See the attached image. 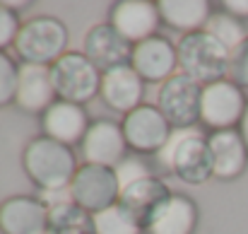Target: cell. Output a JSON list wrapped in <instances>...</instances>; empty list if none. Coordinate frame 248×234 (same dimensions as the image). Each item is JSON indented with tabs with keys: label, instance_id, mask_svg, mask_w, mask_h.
Instances as JSON below:
<instances>
[{
	"label": "cell",
	"instance_id": "1",
	"mask_svg": "<svg viewBox=\"0 0 248 234\" xmlns=\"http://www.w3.org/2000/svg\"><path fill=\"white\" fill-rule=\"evenodd\" d=\"M78 169L73 150L58 140L41 135L24 148V171L41 191L68 188Z\"/></svg>",
	"mask_w": 248,
	"mask_h": 234
},
{
	"label": "cell",
	"instance_id": "2",
	"mask_svg": "<svg viewBox=\"0 0 248 234\" xmlns=\"http://www.w3.org/2000/svg\"><path fill=\"white\" fill-rule=\"evenodd\" d=\"M176 56H178V68L200 84L202 82L212 84L224 80V75H229L232 53L205 29L181 36L176 46Z\"/></svg>",
	"mask_w": 248,
	"mask_h": 234
},
{
	"label": "cell",
	"instance_id": "3",
	"mask_svg": "<svg viewBox=\"0 0 248 234\" xmlns=\"http://www.w3.org/2000/svg\"><path fill=\"white\" fill-rule=\"evenodd\" d=\"M159 162L173 169V174L188 184H202L207 181L215 171H212V152L207 140L190 131V128H181L173 131L164 150L159 152Z\"/></svg>",
	"mask_w": 248,
	"mask_h": 234
},
{
	"label": "cell",
	"instance_id": "4",
	"mask_svg": "<svg viewBox=\"0 0 248 234\" xmlns=\"http://www.w3.org/2000/svg\"><path fill=\"white\" fill-rule=\"evenodd\" d=\"M65 46L68 29L56 17H34L24 22L15 39V51L19 53V58L36 66H53L61 56H65Z\"/></svg>",
	"mask_w": 248,
	"mask_h": 234
},
{
	"label": "cell",
	"instance_id": "5",
	"mask_svg": "<svg viewBox=\"0 0 248 234\" xmlns=\"http://www.w3.org/2000/svg\"><path fill=\"white\" fill-rule=\"evenodd\" d=\"M56 94L63 101L84 104L101 89V75L84 53H65L51 66Z\"/></svg>",
	"mask_w": 248,
	"mask_h": 234
},
{
	"label": "cell",
	"instance_id": "6",
	"mask_svg": "<svg viewBox=\"0 0 248 234\" xmlns=\"http://www.w3.org/2000/svg\"><path fill=\"white\" fill-rule=\"evenodd\" d=\"M157 101H159V111L164 114L169 126H173L176 131L190 128L200 118L202 87L200 82L188 78L186 73H176L159 87Z\"/></svg>",
	"mask_w": 248,
	"mask_h": 234
},
{
	"label": "cell",
	"instance_id": "7",
	"mask_svg": "<svg viewBox=\"0 0 248 234\" xmlns=\"http://www.w3.org/2000/svg\"><path fill=\"white\" fill-rule=\"evenodd\" d=\"M70 193H73V201L92 215L116 205L121 196L116 169L99 167V164H84L78 169L70 184Z\"/></svg>",
	"mask_w": 248,
	"mask_h": 234
},
{
	"label": "cell",
	"instance_id": "8",
	"mask_svg": "<svg viewBox=\"0 0 248 234\" xmlns=\"http://www.w3.org/2000/svg\"><path fill=\"white\" fill-rule=\"evenodd\" d=\"M246 106L248 104L239 84H234L232 80H219L202 87L200 121L215 131H229L232 126L241 123Z\"/></svg>",
	"mask_w": 248,
	"mask_h": 234
},
{
	"label": "cell",
	"instance_id": "9",
	"mask_svg": "<svg viewBox=\"0 0 248 234\" xmlns=\"http://www.w3.org/2000/svg\"><path fill=\"white\" fill-rule=\"evenodd\" d=\"M123 135L128 148L135 152H162L171 138V126L159 111V106L140 104L123 118Z\"/></svg>",
	"mask_w": 248,
	"mask_h": 234
},
{
	"label": "cell",
	"instance_id": "10",
	"mask_svg": "<svg viewBox=\"0 0 248 234\" xmlns=\"http://www.w3.org/2000/svg\"><path fill=\"white\" fill-rule=\"evenodd\" d=\"M171 191L162 179L157 176H142L138 181H133L130 186L121 188V196H118V205L123 210H128L138 225L142 230L150 227V222L164 210L171 201Z\"/></svg>",
	"mask_w": 248,
	"mask_h": 234
},
{
	"label": "cell",
	"instance_id": "11",
	"mask_svg": "<svg viewBox=\"0 0 248 234\" xmlns=\"http://www.w3.org/2000/svg\"><path fill=\"white\" fill-rule=\"evenodd\" d=\"M162 15L157 2L152 0H121L111 7V27L128 39L130 44H140L155 36Z\"/></svg>",
	"mask_w": 248,
	"mask_h": 234
},
{
	"label": "cell",
	"instance_id": "12",
	"mask_svg": "<svg viewBox=\"0 0 248 234\" xmlns=\"http://www.w3.org/2000/svg\"><path fill=\"white\" fill-rule=\"evenodd\" d=\"M84 56L92 61L96 70L108 73L130 63L133 46L111 24H96L84 36Z\"/></svg>",
	"mask_w": 248,
	"mask_h": 234
},
{
	"label": "cell",
	"instance_id": "13",
	"mask_svg": "<svg viewBox=\"0 0 248 234\" xmlns=\"http://www.w3.org/2000/svg\"><path fill=\"white\" fill-rule=\"evenodd\" d=\"M125 135L123 126L113 121H94L82 138V157L87 164L99 167H116L125 155Z\"/></svg>",
	"mask_w": 248,
	"mask_h": 234
},
{
	"label": "cell",
	"instance_id": "14",
	"mask_svg": "<svg viewBox=\"0 0 248 234\" xmlns=\"http://www.w3.org/2000/svg\"><path fill=\"white\" fill-rule=\"evenodd\" d=\"M176 63H178L176 49L164 36H150L133 46L130 68L147 82H159V80L166 82L169 78H173Z\"/></svg>",
	"mask_w": 248,
	"mask_h": 234
},
{
	"label": "cell",
	"instance_id": "15",
	"mask_svg": "<svg viewBox=\"0 0 248 234\" xmlns=\"http://www.w3.org/2000/svg\"><path fill=\"white\" fill-rule=\"evenodd\" d=\"M44 135L51 140H58L63 145H75L82 143V138L89 131L87 114L80 104H70L63 99H56L41 116Z\"/></svg>",
	"mask_w": 248,
	"mask_h": 234
},
{
	"label": "cell",
	"instance_id": "16",
	"mask_svg": "<svg viewBox=\"0 0 248 234\" xmlns=\"http://www.w3.org/2000/svg\"><path fill=\"white\" fill-rule=\"evenodd\" d=\"M56 87L48 66L22 63L17 73V94L15 101L24 111H46L56 99Z\"/></svg>",
	"mask_w": 248,
	"mask_h": 234
},
{
	"label": "cell",
	"instance_id": "17",
	"mask_svg": "<svg viewBox=\"0 0 248 234\" xmlns=\"http://www.w3.org/2000/svg\"><path fill=\"white\" fill-rule=\"evenodd\" d=\"M0 230L5 234H41L48 230V208L36 198L15 196L0 205Z\"/></svg>",
	"mask_w": 248,
	"mask_h": 234
},
{
	"label": "cell",
	"instance_id": "18",
	"mask_svg": "<svg viewBox=\"0 0 248 234\" xmlns=\"http://www.w3.org/2000/svg\"><path fill=\"white\" fill-rule=\"evenodd\" d=\"M101 99L116 111H135L145 94V80L140 78L130 66L108 70L101 75Z\"/></svg>",
	"mask_w": 248,
	"mask_h": 234
},
{
	"label": "cell",
	"instance_id": "19",
	"mask_svg": "<svg viewBox=\"0 0 248 234\" xmlns=\"http://www.w3.org/2000/svg\"><path fill=\"white\" fill-rule=\"evenodd\" d=\"M210 152H212V171L217 179H234L246 167L248 148L239 131H215L207 138Z\"/></svg>",
	"mask_w": 248,
	"mask_h": 234
},
{
	"label": "cell",
	"instance_id": "20",
	"mask_svg": "<svg viewBox=\"0 0 248 234\" xmlns=\"http://www.w3.org/2000/svg\"><path fill=\"white\" fill-rule=\"evenodd\" d=\"M198 225L195 203L186 196H173L164 210L150 222L147 234H193Z\"/></svg>",
	"mask_w": 248,
	"mask_h": 234
},
{
	"label": "cell",
	"instance_id": "21",
	"mask_svg": "<svg viewBox=\"0 0 248 234\" xmlns=\"http://www.w3.org/2000/svg\"><path fill=\"white\" fill-rule=\"evenodd\" d=\"M159 15L166 24L183 32H200L210 19V5L205 0H159Z\"/></svg>",
	"mask_w": 248,
	"mask_h": 234
},
{
	"label": "cell",
	"instance_id": "22",
	"mask_svg": "<svg viewBox=\"0 0 248 234\" xmlns=\"http://www.w3.org/2000/svg\"><path fill=\"white\" fill-rule=\"evenodd\" d=\"M48 232L51 234H96L94 215L78 203L58 205L48 210Z\"/></svg>",
	"mask_w": 248,
	"mask_h": 234
},
{
	"label": "cell",
	"instance_id": "23",
	"mask_svg": "<svg viewBox=\"0 0 248 234\" xmlns=\"http://www.w3.org/2000/svg\"><path fill=\"white\" fill-rule=\"evenodd\" d=\"M205 32L212 34L229 53L248 39L244 24L234 15H229V12H215V15H210V19L205 24Z\"/></svg>",
	"mask_w": 248,
	"mask_h": 234
},
{
	"label": "cell",
	"instance_id": "24",
	"mask_svg": "<svg viewBox=\"0 0 248 234\" xmlns=\"http://www.w3.org/2000/svg\"><path fill=\"white\" fill-rule=\"evenodd\" d=\"M94 227H96V234H142V227L138 225V220L128 210H123L118 203L96 213Z\"/></svg>",
	"mask_w": 248,
	"mask_h": 234
},
{
	"label": "cell",
	"instance_id": "25",
	"mask_svg": "<svg viewBox=\"0 0 248 234\" xmlns=\"http://www.w3.org/2000/svg\"><path fill=\"white\" fill-rule=\"evenodd\" d=\"M17 73L19 68L12 63V58L0 51V106L12 101L17 94Z\"/></svg>",
	"mask_w": 248,
	"mask_h": 234
},
{
	"label": "cell",
	"instance_id": "26",
	"mask_svg": "<svg viewBox=\"0 0 248 234\" xmlns=\"http://www.w3.org/2000/svg\"><path fill=\"white\" fill-rule=\"evenodd\" d=\"M116 176H118V186L121 188H125V186H130L133 181H138V179H142V176H152L150 174V169H147V164H142L140 159H121L118 164H116Z\"/></svg>",
	"mask_w": 248,
	"mask_h": 234
},
{
	"label": "cell",
	"instance_id": "27",
	"mask_svg": "<svg viewBox=\"0 0 248 234\" xmlns=\"http://www.w3.org/2000/svg\"><path fill=\"white\" fill-rule=\"evenodd\" d=\"M229 75L232 82L239 87H248V39L232 51V61H229Z\"/></svg>",
	"mask_w": 248,
	"mask_h": 234
},
{
	"label": "cell",
	"instance_id": "28",
	"mask_svg": "<svg viewBox=\"0 0 248 234\" xmlns=\"http://www.w3.org/2000/svg\"><path fill=\"white\" fill-rule=\"evenodd\" d=\"M19 29H22V24H19L17 15H15L5 2H0V51H2L5 46L15 44Z\"/></svg>",
	"mask_w": 248,
	"mask_h": 234
},
{
	"label": "cell",
	"instance_id": "29",
	"mask_svg": "<svg viewBox=\"0 0 248 234\" xmlns=\"http://www.w3.org/2000/svg\"><path fill=\"white\" fill-rule=\"evenodd\" d=\"M224 10H229V15H248V0H227L222 2Z\"/></svg>",
	"mask_w": 248,
	"mask_h": 234
},
{
	"label": "cell",
	"instance_id": "30",
	"mask_svg": "<svg viewBox=\"0 0 248 234\" xmlns=\"http://www.w3.org/2000/svg\"><path fill=\"white\" fill-rule=\"evenodd\" d=\"M241 138H244V143H246V148H248V106H246V114H244V118H241Z\"/></svg>",
	"mask_w": 248,
	"mask_h": 234
},
{
	"label": "cell",
	"instance_id": "31",
	"mask_svg": "<svg viewBox=\"0 0 248 234\" xmlns=\"http://www.w3.org/2000/svg\"><path fill=\"white\" fill-rule=\"evenodd\" d=\"M41 234H51V232H48V230H46V232H41Z\"/></svg>",
	"mask_w": 248,
	"mask_h": 234
}]
</instances>
